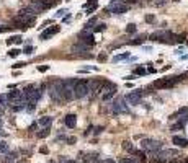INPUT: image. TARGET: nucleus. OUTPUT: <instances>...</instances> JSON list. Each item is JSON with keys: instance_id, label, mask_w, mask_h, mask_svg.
<instances>
[{"instance_id": "41", "label": "nucleus", "mask_w": 188, "mask_h": 163, "mask_svg": "<svg viewBox=\"0 0 188 163\" xmlns=\"http://www.w3.org/2000/svg\"><path fill=\"white\" fill-rule=\"evenodd\" d=\"M36 127H38V122H33V124L30 126V131H36Z\"/></svg>"}, {"instance_id": "23", "label": "nucleus", "mask_w": 188, "mask_h": 163, "mask_svg": "<svg viewBox=\"0 0 188 163\" xmlns=\"http://www.w3.org/2000/svg\"><path fill=\"white\" fill-rule=\"evenodd\" d=\"M120 163H139V162L134 157H123V158L120 160Z\"/></svg>"}, {"instance_id": "5", "label": "nucleus", "mask_w": 188, "mask_h": 163, "mask_svg": "<svg viewBox=\"0 0 188 163\" xmlns=\"http://www.w3.org/2000/svg\"><path fill=\"white\" fill-rule=\"evenodd\" d=\"M89 92H90L89 80H75V85H74V98L75 99H80L84 96H87Z\"/></svg>"}, {"instance_id": "21", "label": "nucleus", "mask_w": 188, "mask_h": 163, "mask_svg": "<svg viewBox=\"0 0 188 163\" xmlns=\"http://www.w3.org/2000/svg\"><path fill=\"white\" fill-rule=\"evenodd\" d=\"M129 57V52H123V54H118V56L113 57V62H120V60H124Z\"/></svg>"}, {"instance_id": "9", "label": "nucleus", "mask_w": 188, "mask_h": 163, "mask_svg": "<svg viewBox=\"0 0 188 163\" xmlns=\"http://www.w3.org/2000/svg\"><path fill=\"white\" fill-rule=\"evenodd\" d=\"M142 96H144V92H142V90H136V92H133V93H128L123 99L129 104H139Z\"/></svg>"}, {"instance_id": "19", "label": "nucleus", "mask_w": 188, "mask_h": 163, "mask_svg": "<svg viewBox=\"0 0 188 163\" xmlns=\"http://www.w3.org/2000/svg\"><path fill=\"white\" fill-rule=\"evenodd\" d=\"M144 43H146V36L144 34L138 36V38H134V39H131V41H128V44H131V46H141V44H144Z\"/></svg>"}, {"instance_id": "18", "label": "nucleus", "mask_w": 188, "mask_h": 163, "mask_svg": "<svg viewBox=\"0 0 188 163\" xmlns=\"http://www.w3.org/2000/svg\"><path fill=\"white\" fill-rule=\"evenodd\" d=\"M22 43H23V38H22V34L10 36V38L7 39V44H8V46H12V44H22Z\"/></svg>"}, {"instance_id": "29", "label": "nucleus", "mask_w": 188, "mask_h": 163, "mask_svg": "<svg viewBox=\"0 0 188 163\" xmlns=\"http://www.w3.org/2000/svg\"><path fill=\"white\" fill-rule=\"evenodd\" d=\"M126 33H131V34H133V33H136V25H134V23H129V25L126 26Z\"/></svg>"}, {"instance_id": "1", "label": "nucleus", "mask_w": 188, "mask_h": 163, "mask_svg": "<svg viewBox=\"0 0 188 163\" xmlns=\"http://www.w3.org/2000/svg\"><path fill=\"white\" fill-rule=\"evenodd\" d=\"M15 25L18 26V28L22 29H26L30 28V26H33L36 23V13L31 10V8H22V10L18 11V15L15 16Z\"/></svg>"}, {"instance_id": "32", "label": "nucleus", "mask_w": 188, "mask_h": 163, "mask_svg": "<svg viewBox=\"0 0 188 163\" xmlns=\"http://www.w3.org/2000/svg\"><path fill=\"white\" fill-rule=\"evenodd\" d=\"M180 131V129H183V122H177V124H174L172 126V131Z\"/></svg>"}, {"instance_id": "36", "label": "nucleus", "mask_w": 188, "mask_h": 163, "mask_svg": "<svg viewBox=\"0 0 188 163\" xmlns=\"http://www.w3.org/2000/svg\"><path fill=\"white\" fill-rule=\"evenodd\" d=\"M12 28H13V26H0V33H7V31H10Z\"/></svg>"}, {"instance_id": "12", "label": "nucleus", "mask_w": 188, "mask_h": 163, "mask_svg": "<svg viewBox=\"0 0 188 163\" xmlns=\"http://www.w3.org/2000/svg\"><path fill=\"white\" fill-rule=\"evenodd\" d=\"M172 142H174V145L178 147V149H185V147H188V139L182 137V135H174V137H172Z\"/></svg>"}, {"instance_id": "8", "label": "nucleus", "mask_w": 188, "mask_h": 163, "mask_svg": "<svg viewBox=\"0 0 188 163\" xmlns=\"http://www.w3.org/2000/svg\"><path fill=\"white\" fill-rule=\"evenodd\" d=\"M59 31H61V26H57V25L48 26V28H44V31H41L39 39H41V41H48V39H51L53 36H56Z\"/></svg>"}, {"instance_id": "43", "label": "nucleus", "mask_w": 188, "mask_h": 163, "mask_svg": "<svg viewBox=\"0 0 188 163\" xmlns=\"http://www.w3.org/2000/svg\"><path fill=\"white\" fill-rule=\"evenodd\" d=\"M167 163H182V160H178V158H174V160H169Z\"/></svg>"}, {"instance_id": "42", "label": "nucleus", "mask_w": 188, "mask_h": 163, "mask_svg": "<svg viewBox=\"0 0 188 163\" xmlns=\"http://www.w3.org/2000/svg\"><path fill=\"white\" fill-rule=\"evenodd\" d=\"M178 77H180V80H185V78H188V72H185V74L178 75Z\"/></svg>"}, {"instance_id": "10", "label": "nucleus", "mask_w": 188, "mask_h": 163, "mask_svg": "<svg viewBox=\"0 0 188 163\" xmlns=\"http://www.w3.org/2000/svg\"><path fill=\"white\" fill-rule=\"evenodd\" d=\"M111 111H113L115 114L128 113V108H126V104H124V99L123 98H118L116 101H113V103H111Z\"/></svg>"}, {"instance_id": "44", "label": "nucleus", "mask_w": 188, "mask_h": 163, "mask_svg": "<svg viewBox=\"0 0 188 163\" xmlns=\"http://www.w3.org/2000/svg\"><path fill=\"white\" fill-rule=\"evenodd\" d=\"M67 142H69V144H74V142H75V137H69Z\"/></svg>"}, {"instance_id": "53", "label": "nucleus", "mask_w": 188, "mask_h": 163, "mask_svg": "<svg viewBox=\"0 0 188 163\" xmlns=\"http://www.w3.org/2000/svg\"><path fill=\"white\" fill-rule=\"evenodd\" d=\"M187 44H188V41H187Z\"/></svg>"}, {"instance_id": "27", "label": "nucleus", "mask_w": 188, "mask_h": 163, "mask_svg": "<svg viewBox=\"0 0 188 163\" xmlns=\"http://www.w3.org/2000/svg\"><path fill=\"white\" fill-rule=\"evenodd\" d=\"M146 74H147V70L144 67H141V65L134 69V75H146Z\"/></svg>"}, {"instance_id": "2", "label": "nucleus", "mask_w": 188, "mask_h": 163, "mask_svg": "<svg viewBox=\"0 0 188 163\" xmlns=\"http://www.w3.org/2000/svg\"><path fill=\"white\" fill-rule=\"evenodd\" d=\"M151 41L156 43H162V44H178V38L175 33L169 31V29H162V31H156L149 36Z\"/></svg>"}, {"instance_id": "45", "label": "nucleus", "mask_w": 188, "mask_h": 163, "mask_svg": "<svg viewBox=\"0 0 188 163\" xmlns=\"http://www.w3.org/2000/svg\"><path fill=\"white\" fill-rule=\"evenodd\" d=\"M69 20H71V15H66V16H64V23H67Z\"/></svg>"}, {"instance_id": "47", "label": "nucleus", "mask_w": 188, "mask_h": 163, "mask_svg": "<svg viewBox=\"0 0 188 163\" xmlns=\"http://www.w3.org/2000/svg\"><path fill=\"white\" fill-rule=\"evenodd\" d=\"M41 153H48V149H46V147H41Z\"/></svg>"}, {"instance_id": "7", "label": "nucleus", "mask_w": 188, "mask_h": 163, "mask_svg": "<svg viewBox=\"0 0 188 163\" xmlns=\"http://www.w3.org/2000/svg\"><path fill=\"white\" fill-rule=\"evenodd\" d=\"M128 4H124V2H121V0H113V2H110L107 7V11H110V13H115V15H121V13H126L128 11Z\"/></svg>"}, {"instance_id": "34", "label": "nucleus", "mask_w": 188, "mask_h": 163, "mask_svg": "<svg viewBox=\"0 0 188 163\" xmlns=\"http://www.w3.org/2000/svg\"><path fill=\"white\" fill-rule=\"evenodd\" d=\"M23 52L28 54V56H30V54H33V46H31V44H30V46H26L25 49H23Z\"/></svg>"}, {"instance_id": "26", "label": "nucleus", "mask_w": 188, "mask_h": 163, "mask_svg": "<svg viewBox=\"0 0 188 163\" xmlns=\"http://www.w3.org/2000/svg\"><path fill=\"white\" fill-rule=\"evenodd\" d=\"M0 153H8V144L5 140L0 142Z\"/></svg>"}, {"instance_id": "37", "label": "nucleus", "mask_w": 188, "mask_h": 163, "mask_svg": "<svg viewBox=\"0 0 188 163\" xmlns=\"http://www.w3.org/2000/svg\"><path fill=\"white\" fill-rule=\"evenodd\" d=\"M38 70L39 72H48V70H49V65H39Z\"/></svg>"}, {"instance_id": "25", "label": "nucleus", "mask_w": 188, "mask_h": 163, "mask_svg": "<svg viewBox=\"0 0 188 163\" xmlns=\"http://www.w3.org/2000/svg\"><path fill=\"white\" fill-rule=\"evenodd\" d=\"M49 135V127H43L41 129V132H38V137L39 139H44V137H48Z\"/></svg>"}, {"instance_id": "48", "label": "nucleus", "mask_w": 188, "mask_h": 163, "mask_svg": "<svg viewBox=\"0 0 188 163\" xmlns=\"http://www.w3.org/2000/svg\"><path fill=\"white\" fill-rule=\"evenodd\" d=\"M103 131V127H97V131H95V134H100V132Z\"/></svg>"}, {"instance_id": "46", "label": "nucleus", "mask_w": 188, "mask_h": 163, "mask_svg": "<svg viewBox=\"0 0 188 163\" xmlns=\"http://www.w3.org/2000/svg\"><path fill=\"white\" fill-rule=\"evenodd\" d=\"M147 72H151V74H156V69H154V67H149V69H147Z\"/></svg>"}, {"instance_id": "20", "label": "nucleus", "mask_w": 188, "mask_h": 163, "mask_svg": "<svg viewBox=\"0 0 188 163\" xmlns=\"http://www.w3.org/2000/svg\"><path fill=\"white\" fill-rule=\"evenodd\" d=\"M97 21H98V18H97V16H92V18L89 20V21H87L85 29H84V31H92V29H93V26L97 25Z\"/></svg>"}, {"instance_id": "16", "label": "nucleus", "mask_w": 188, "mask_h": 163, "mask_svg": "<svg viewBox=\"0 0 188 163\" xmlns=\"http://www.w3.org/2000/svg\"><path fill=\"white\" fill-rule=\"evenodd\" d=\"M89 49H90V46H89V44H85V43H80V41H79L77 44H74V46H72V52H87Z\"/></svg>"}, {"instance_id": "22", "label": "nucleus", "mask_w": 188, "mask_h": 163, "mask_svg": "<svg viewBox=\"0 0 188 163\" xmlns=\"http://www.w3.org/2000/svg\"><path fill=\"white\" fill-rule=\"evenodd\" d=\"M123 149L126 150V152H129V153H131L133 150H134V145H133V144H131L129 140H124V142H123Z\"/></svg>"}, {"instance_id": "31", "label": "nucleus", "mask_w": 188, "mask_h": 163, "mask_svg": "<svg viewBox=\"0 0 188 163\" xmlns=\"http://www.w3.org/2000/svg\"><path fill=\"white\" fill-rule=\"evenodd\" d=\"M66 13H67V10H66V8H61V10H57V11H56V18H61V16H64Z\"/></svg>"}, {"instance_id": "15", "label": "nucleus", "mask_w": 188, "mask_h": 163, "mask_svg": "<svg viewBox=\"0 0 188 163\" xmlns=\"http://www.w3.org/2000/svg\"><path fill=\"white\" fill-rule=\"evenodd\" d=\"M116 90H118V87L115 85V87H111V88H108V90H103V95H102V99L103 101H108V99H111L115 95H116Z\"/></svg>"}, {"instance_id": "17", "label": "nucleus", "mask_w": 188, "mask_h": 163, "mask_svg": "<svg viewBox=\"0 0 188 163\" xmlns=\"http://www.w3.org/2000/svg\"><path fill=\"white\" fill-rule=\"evenodd\" d=\"M51 122H53L51 116H43L38 119V126H41V127H51Z\"/></svg>"}, {"instance_id": "3", "label": "nucleus", "mask_w": 188, "mask_h": 163, "mask_svg": "<svg viewBox=\"0 0 188 163\" xmlns=\"http://www.w3.org/2000/svg\"><path fill=\"white\" fill-rule=\"evenodd\" d=\"M180 80V77L178 75H169V77H164V78H159V80H156L152 83L154 88L157 90H165V88H174L175 85H177Z\"/></svg>"}, {"instance_id": "14", "label": "nucleus", "mask_w": 188, "mask_h": 163, "mask_svg": "<svg viewBox=\"0 0 188 163\" xmlns=\"http://www.w3.org/2000/svg\"><path fill=\"white\" fill-rule=\"evenodd\" d=\"M64 124L67 126L69 129H74L75 126H77V116H75V114H67V116L64 117Z\"/></svg>"}, {"instance_id": "39", "label": "nucleus", "mask_w": 188, "mask_h": 163, "mask_svg": "<svg viewBox=\"0 0 188 163\" xmlns=\"http://www.w3.org/2000/svg\"><path fill=\"white\" fill-rule=\"evenodd\" d=\"M51 23H53V20H46V21H44L43 25L39 26V28H48V25H51Z\"/></svg>"}, {"instance_id": "35", "label": "nucleus", "mask_w": 188, "mask_h": 163, "mask_svg": "<svg viewBox=\"0 0 188 163\" xmlns=\"http://www.w3.org/2000/svg\"><path fill=\"white\" fill-rule=\"evenodd\" d=\"M97 163H116L113 158H103V160H98Z\"/></svg>"}, {"instance_id": "49", "label": "nucleus", "mask_w": 188, "mask_h": 163, "mask_svg": "<svg viewBox=\"0 0 188 163\" xmlns=\"http://www.w3.org/2000/svg\"><path fill=\"white\" fill-rule=\"evenodd\" d=\"M134 2H138V0H126L124 4H134Z\"/></svg>"}, {"instance_id": "28", "label": "nucleus", "mask_w": 188, "mask_h": 163, "mask_svg": "<svg viewBox=\"0 0 188 163\" xmlns=\"http://www.w3.org/2000/svg\"><path fill=\"white\" fill-rule=\"evenodd\" d=\"M105 29H107V25H105V23H100V25H97V28H93L92 31L98 33V31H105Z\"/></svg>"}, {"instance_id": "40", "label": "nucleus", "mask_w": 188, "mask_h": 163, "mask_svg": "<svg viewBox=\"0 0 188 163\" xmlns=\"http://www.w3.org/2000/svg\"><path fill=\"white\" fill-rule=\"evenodd\" d=\"M59 163H75L74 160H66V158H59Z\"/></svg>"}, {"instance_id": "13", "label": "nucleus", "mask_w": 188, "mask_h": 163, "mask_svg": "<svg viewBox=\"0 0 188 163\" xmlns=\"http://www.w3.org/2000/svg\"><path fill=\"white\" fill-rule=\"evenodd\" d=\"M84 8L87 15H92L98 8V0H87V4H84Z\"/></svg>"}, {"instance_id": "51", "label": "nucleus", "mask_w": 188, "mask_h": 163, "mask_svg": "<svg viewBox=\"0 0 188 163\" xmlns=\"http://www.w3.org/2000/svg\"><path fill=\"white\" fill-rule=\"evenodd\" d=\"M174 2H180V0H174Z\"/></svg>"}, {"instance_id": "33", "label": "nucleus", "mask_w": 188, "mask_h": 163, "mask_svg": "<svg viewBox=\"0 0 188 163\" xmlns=\"http://www.w3.org/2000/svg\"><path fill=\"white\" fill-rule=\"evenodd\" d=\"M25 65H26V62H17V64H13L12 67H13V69H23Z\"/></svg>"}, {"instance_id": "6", "label": "nucleus", "mask_w": 188, "mask_h": 163, "mask_svg": "<svg viewBox=\"0 0 188 163\" xmlns=\"http://www.w3.org/2000/svg\"><path fill=\"white\" fill-rule=\"evenodd\" d=\"M142 149L146 150V152H149V153H157V152H160V150H162V142L160 140H156V139H144V140H142Z\"/></svg>"}, {"instance_id": "38", "label": "nucleus", "mask_w": 188, "mask_h": 163, "mask_svg": "<svg viewBox=\"0 0 188 163\" xmlns=\"http://www.w3.org/2000/svg\"><path fill=\"white\" fill-rule=\"evenodd\" d=\"M107 59H108L107 54H100V56H98V60H100V62H105Z\"/></svg>"}, {"instance_id": "52", "label": "nucleus", "mask_w": 188, "mask_h": 163, "mask_svg": "<svg viewBox=\"0 0 188 163\" xmlns=\"http://www.w3.org/2000/svg\"><path fill=\"white\" fill-rule=\"evenodd\" d=\"M18 163H23V162H18Z\"/></svg>"}, {"instance_id": "4", "label": "nucleus", "mask_w": 188, "mask_h": 163, "mask_svg": "<svg viewBox=\"0 0 188 163\" xmlns=\"http://www.w3.org/2000/svg\"><path fill=\"white\" fill-rule=\"evenodd\" d=\"M54 5H56V0H30V8H31L36 15L44 11V10H49Z\"/></svg>"}, {"instance_id": "11", "label": "nucleus", "mask_w": 188, "mask_h": 163, "mask_svg": "<svg viewBox=\"0 0 188 163\" xmlns=\"http://www.w3.org/2000/svg\"><path fill=\"white\" fill-rule=\"evenodd\" d=\"M79 41L80 43H85V44H89L90 47L95 44V38H93V34H90L89 31H82L80 34H79Z\"/></svg>"}, {"instance_id": "50", "label": "nucleus", "mask_w": 188, "mask_h": 163, "mask_svg": "<svg viewBox=\"0 0 188 163\" xmlns=\"http://www.w3.org/2000/svg\"><path fill=\"white\" fill-rule=\"evenodd\" d=\"M182 163H188V158H187V160H183V162H182Z\"/></svg>"}, {"instance_id": "30", "label": "nucleus", "mask_w": 188, "mask_h": 163, "mask_svg": "<svg viewBox=\"0 0 188 163\" xmlns=\"http://www.w3.org/2000/svg\"><path fill=\"white\" fill-rule=\"evenodd\" d=\"M146 23H156V16L154 15H146Z\"/></svg>"}, {"instance_id": "24", "label": "nucleus", "mask_w": 188, "mask_h": 163, "mask_svg": "<svg viewBox=\"0 0 188 163\" xmlns=\"http://www.w3.org/2000/svg\"><path fill=\"white\" fill-rule=\"evenodd\" d=\"M22 52V49H18V47H13V49L8 51V57H18Z\"/></svg>"}]
</instances>
